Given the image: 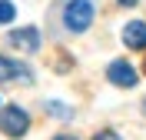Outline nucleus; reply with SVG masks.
I'll list each match as a JSON object with an SVG mask.
<instances>
[{
    "label": "nucleus",
    "instance_id": "nucleus-1",
    "mask_svg": "<svg viewBox=\"0 0 146 140\" xmlns=\"http://www.w3.org/2000/svg\"><path fill=\"white\" fill-rule=\"evenodd\" d=\"M63 23L73 33H83V30L93 23V3L90 0H70L66 10H63Z\"/></svg>",
    "mask_w": 146,
    "mask_h": 140
},
{
    "label": "nucleus",
    "instance_id": "nucleus-2",
    "mask_svg": "<svg viewBox=\"0 0 146 140\" xmlns=\"http://www.w3.org/2000/svg\"><path fill=\"white\" fill-rule=\"evenodd\" d=\"M27 127H30L27 110H20V107H3L0 110V130L7 133V137H23Z\"/></svg>",
    "mask_w": 146,
    "mask_h": 140
},
{
    "label": "nucleus",
    "instance_id": "nucleus-3",
    "mask_svg": "<svg viewBox=\"0 0 146 140\" xmlns=\"http://www.w3.org/2000/svg\"><path fill=\"white\" fill-rule=\"evenodd\" d=\"M30 80H33V74H30L27 64L0 57V84H30Z\"/></svg>",
    "mask_w": 146,
    "mask_h": 140
},
{
    "label": "nucleus",
    "instance_id": "nucleus-4",
    "mask_svg": "<svg viewBox=\"0 0 146 140\" xmlns=\"http://www.w3.org/2000/svg\"><path fill=\"white\" fill-rule=\"evenodd\" d=\"M7 44H10V47H17V50H27V54H33L36 47H40V30H36V27H20V30H10Z\"/></svg>",
    "mask_w": 146,
    "mask_h": 140
},
{
    "label": "nucleus",
    "instance_id": "nucleus-5",
    "mask_svg": "<svg viewBox=\"0 0 146 140\" xmlns=\"http://www.w3.org/2000/svg\"><path fill=\"white\" fill-rule=\"evenodd\" d=\"M106 77H110V84H116V87H136V70L126 60H113L106 67Z\"/></svg>",
    "mask_w": 146,
    "mask_h": 140
},
{
    "label": "nucleus",
    "instance_id": "nucleus-6",
    "mask_svg": "<svg viewBox=\"0 0 146 140\" xmlns=\"http://www.w3.org/2000/svg\"><path fill=\"white\" fill-rule=\"evenodd\" d=\"M123 44L129 50H143L146 47V23L143 20H129L126 27H123Z\"/></svg>",
    "mask_w": 146,
    "mask_h": 140
},
{
    "label": "nucleus",
    "instance_id": "nucleus-7",
    "mask_svg": "<svg viewBox=\"0 0 146 140\" xmlns=\"http://www.w3.org/2000/svg\"><path fill=\"white\" fill-rule=\"evenodd\" d=\"M13 17H17V7L10 0H0V23H10Z\"/></svg>",
    "mask_w": 146,
    "mask_h": 140
},
{
    "label": "nucleus",
    "instance_id": "nucleus-8",
    "mask_svg": "<svg viewBox=\"0 0 146 140\" xmlns=\"http://www.w3.org/2000/svg\"><path fill=\"white\" fill-rule=\"evenodd\" d=\"M46 110L53 113V117H63V120H70V117H73L70 107H63V103H53V100H46Z\"/></svg>",
    "mask_w": 146,
    "mask_h": 140
},
{
    "label": "nucleus",
    "instance_id": "nucleus-9",
    "mask_svg": "<svg viewBox=\"0 0 146 140\" xmlns=\"http://www.w3.org/2000/svg\"><path fill=\"white\" fill-rule=\"evenodd\" d=\"M93 140H119V133H116V130H100Z\"/></svg>",
    "mask_w": 146,
    "mask_h": 140
},
{
    "label": "nucleus",
    "instance_id": "nucleus-10",
    "mask_svg": "<svg viewBox=\"0 0 146 140\" xmlns=\"http://www.w3.org/2000/svg\"><path fill=\"white\" fill-rule=\"evenodd\" d=\"M53 140H76V137H66V133H60V137H53Z\"/></svg>",
    "mask_w": 146,
    "mask_h": 140
},
{
    "label": "nucleus",
    "instance_id": "nucleus-11",
    "mask_svg": "<svg viewBox=\"0 0 146 140\" xmlns=\"http://www.w3.org/2000/svg\"><path fill=\"white\" fill-rule=\"evenodd\" d=\"M119 3H123V7H133V3H136V0H119Z\"/></svg>",
    "mask_w": 146,
    "mask_h": 140
}]
</instances>
